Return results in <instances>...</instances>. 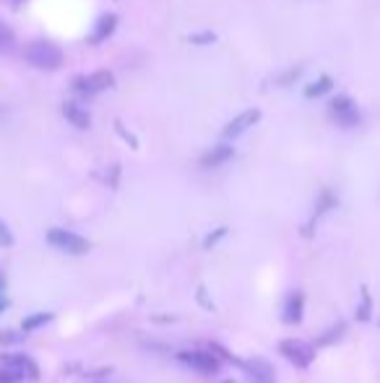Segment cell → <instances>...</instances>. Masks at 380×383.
Here are the masks:
<instances>
[{
    "label": "cell",
    "instance_id": "ba28073f",
    "mask_svg": "<svg viewBox=\"0 0 380 383\" xmlns=\"http://www.w3.org/2000/svg\"><path fill=\"white\" fill-rule=\"evenodd\" d=\"M279 352L284 357L297 367H310L313 360H315V344L305 342V339H284L279 344Z\"/></svg>",
    "mask_w": 380,
    "mask_h": 383
},
{
    "label": "cell",
    "instance_id": "9c48e42d",
    "mask_svg": "<svg viewBox=\"0 0 380 383\" xmlns=\"http://www.w3.org/2000/svg\"><path fill=\"white\" fill-rule=\"evenodd\" d=\"M117 14H102L97 21H94V26H92V34H89V45L92 47H97V45H102V42H107L112 34H115V29H117Z\"/></svg>",
    "mask_w": 380,
    "mask_h": 383
},
{
    "label": "cell",
    "instance_id": "8fae6325",
    "mask_svg": "<svg viewBox=\"0 0 380 383\" xmlns=\"http://www.w3.org/2000/svg\"><path fill=\"white\" fill-rule=\"evenodd\" d=\"M242 370L253 378V383H276V373L264 357L242 360Z\"/></svg>",
    "mask_w": 380,
    "mask_h": 383
},
{
    "label": "cell",
    "instance_id": "cb8c5ba5",
    "mask_svg": "<svg viewBox=\"0 0 380 383\" xmlns=\"http://www.w3.org/2000/svg\"><path fill=\"white\" fill-rule=\"evenodd\" d=\"M13 245V232H11V227L0 219V248H11Z\"/></svg>",
    "mask_w": 380,
    "mask_h": 383
},
{
    "label": "cell",
    "instance_id": "d4e9b609",
    "mask_svg": "<svg viewBox=\"0 0 380 383\" xmlns=\"http://www.w3.org/2000/svg\"><path fill=\"white\" fill-rule=\"evenodd\" d=\"M222 237H227V227H219V230H214L211 234H206V240H203V248H214Z\"/></svg>",
    "mask_w": 380,
    "mask_h": 383
},
{
    "label": "cell",
    "instance_id": "8992f818",
    "mask_svg": "<svg viewBox=\"0 0 380 383\" xmlns=\"http://www.w3.org/2000/svg\"><path fill=\"white\" fill-rule=\"evenodd\" d=\"M175 357H178V362H183L185 367L201 375H217L219 367H222V360L211 350H180Z\"/></svg>",
    "mask_w": 380,
    "mask_h": 383
},
{
    "label": "cell",
    "instance_id": "4fadbf2b",
    "mask_svg": "<svg viewBox=\"0 0 380 383\" xmlns=\"http://www.w3.org/2000/svg\"><path fill=\"white\" fill-rule=\"evenodd\" d=\"M303 313H305V295L300 289H295V292H289L287 300H284L281 318H284V323H300V320H303Z\"/></svg>",
    "mask_w": 380,
    "mask_h": 383
},
{
    "label": "cell",
    "instance_id": "ac0fdd59",
    "mask_svg": "<svg viewBox=\"0 0 380 383\" xmlns=\"http://www.w3.org/2000/svg\"><path fill=\"white\" fill-rule=\"evenodd\" d=\"M185 39L195 47H209V45H214V42H217V34L206 29V31H193V34H188Z\"/></svg>",
    "mask_w": 380,
    "mask_h": 383
},
{
    "label": "cell",
    "instance_id": "7a4b0ae2",
    "mask_svg": "<svg viewBox=\"0 0 380 383\" xmlns=\"http://www.w3.org/2000/svg\"><path fill=\"white\" fill-rule=\"evenodd\" d=\"M115 86V73L112 70H92V73H81L70 81V89L81 99H94L102 92H107Z\"/></svg>",
    "mask_w": 380,
    "mask_h": 383
},
{
    "label": "cell",
    "instance_id": "484cf974",
    "mask_svg": "<svg viewBox=\"0 0 380 383\" xmlns=\"http://www.w3.org/2000/svg\"><path fill=\"white\" fill-rule=\"evenodd\" d=\"M198 300L203 303V308H206V311H214V303H211L209 297H206V287L198 289Z\"/></svg>",
    "mask_w": 380,
    "mask_h": 383
},
{
    "label": "cell",
    "instance_id": "5bb4252c",
    "mask_svg": "<svg viewBox=\"0 0 380 383\" xmlns=\"http://www.w3.org/2000/svg\"><path fill=\"white\" fill-rule=\"evenodd\" d=\"M339 206V195L336 193H331V190H323L320 193V198H318V206H315V211H313V217H310V225H308V230H305V234H310V230L315 225H318V219L326 214V211H331V209H336Z\"/></svg>",
    "mask_w": 380,
    "mask_h": 383
},
{
    "label": "cell",
    "instance_id": "e0dca14e",
    "mask_svg": "<svg viewBox=\"0 0 380 383\" xmlns=\"http://www.w3.org/2000/svg\"><path fill=\"white\" fill-rule=\"evenodd\" d=\"M13 47H16V34H13V29H11V26H8L6 21H0V55L13 53Z\"/></svg>",
    "mask_w": 380,
    "mask_h": 383
},
{
    "label": "cell",
    "instance_id": "d6986e66",
    "mask_svg": "<svg viewBox=\"0 0 380 383\" xmlns=\"http://www.w3.org/2000/svg\"><path fill=\"white\" fill-rule=\"evenodd\" d=\"M370 313H373V300H370V292L362 289V303L357 308V320H370Z\"/></svg>",
    "mask_w": 380,
    "mask_h": 383
},
{
    "label": "cell",
    "instance_id": "603a6c76",
    "mask_svg": "<svg viewBox=\"0 0 380 383\" xmlns=\"http://www.w3.org/2000/svg\"><path fill=\"white\" fill-rule=\"evenodd\" d=\"M344 334V323L342 320H339V323H336L334 328H331V331H326V334L320 336L318 339V344H331V342H336V339H339V336Z\"/></svg>",
    "mask_w": 380,
    "mask_h": 383
},
{
    "label": "cell",
    "instance_id": "30bf717a",
    "mask_svg": "<svg viewBox=\"0 0 380 383\" xmlns=\"http://www.w3.org/2000/svg\"><path fill=\"white\" fill-rule=\"evenodd\" d=\"M232 159H234V146L229 144V141H224V144L209 149V151L201 156V167L203 170H217V167L232 162Z\"/></svg>",
    "mask_w": 380,
    "mask_h": 383
},
{
    "label": "cell",
    "instance_id": "4dcf8cb0",
    "mask_svg": "<svg viewBox=\"0 0 380 383\" xmlns=\"http://www.w3.org/2000/svg\"><path fill=\"white\" fill-rule=\"evenodd\" d=\"M224 383H237V381H224Z\"/></svg>",
    "mask_w": 380,
    "mask_h": 383
},
{
    "label": "cell",
    "instance_id": "52a82bcc",
    "mask_svg": "<svg viewBox=\"0 0 380 383\" xmlns=\"http://www.w3.org/2000/svg\"><path fill=\"white\" fill-rule=\"evenodd\" d=\"M261 117H264L261 107L242 109V112H237V115H234L232 120H229V123L224 125V131H222V139H224V141L240 139V136H245V133H248L250 128H256V125L261 123Z\"/></svg>",
    "mask_w": 380,
    "mask_h": 383
},
{
    "label": "cell",
    "instance_id": "9a60e30c",
    "mask_svg": "<svg viewBox=\"0 0 380 383\" xmlns=\"http://www.w3.org/2000/svg\"><path fill=\"white\" fill-rule=\"evenodd\" d=\"M334 89V78L328 76V73H320L315 81L305 86V99H318V97H326L328 92Z\"/></svg>",
    "mask_w": 380,
    "mask_h": 383
},
{
    "label": "cell",
    "instance_id": "83f0119b",
    "mask_svg": "<svg viewBox=\"0 0 380 383\" xmlns=\"http://www.w3.org/2000/svg\"><path fill=\"white\" fill-rule=\"evenodd\" d=\"M8 305H11V303H8L6 297H0V315H3V313L8 311Z\"/></svg>",
    "mask_w": 380,
    "mask_h": 383
},
{
    "label": "cell",
    "instance_id": "7402d4cb",
    "mask_svg": "<svg viewBox=\"0 0 380 383\" xmlns=\"http://www.w3.org/2000/svg\"><path fill=\"white\" fill-rule=\"evenodd\" d=\"M115 133L125 141V144H131V149H139V139H136L131 131H125V125L120 123V120H115Z\"/></svg>",
    "mask_w": 380,
    "mask_h": 383
},
{
    "label": "cell",
    "instance_id": "6da1fadb",
    "mask_svg": "<svg viewBox=\"0 0 380 383\" xmlns=\"http://www.w3.org/2000/svg\"><path fill=\"white\" fill-rule=\"evenodd\" d=\"M23 60L29 63L31 68L53 73V70L63 68L65 53L55 42H50V39H34V42H29V45L23 47Z\"/></svg>",
    "mask_w": 380,
    "mask_h": 383
},
{
    "label": "cell",
    "instance_id": "2e32d148",
    "mask_svg": "<svg viewBox=\"0 0 380 383\" xmlns=\"http://www.w3.org/2000/svg\"><path fill=\"white\" fill-rule=\"evenodd\" d=\"M47 323H53V313H31V315H26V318L21 320V331L23 334L39 331V328H45Z\"/></svg>",
    "mask_w": 380,
    "mask_h": 383
},
{
    "label": "cell",
    "instance_id": "ffe728a7",
    "mask_svg": "<svg viewBox=\"0 0 380 383\" xmlns=\"http://www.w3.org/2000/svg\"><path fill=\"white\" fill-rule=\"evenodd\" d=\"M300 76H303V65H297V68L292 65V68L284 70V73H281V76L276 78V84H279V86H289V84H295V81H297Z\"/></svg>",
    "mask_w": 380,
    "mask_h": 383
},
{
    "label": "cell",
    "instance_id": "f546056e",
    "mask_svg": "<svg viewBox=\"0 0 380 383\" xmlns=\"http://www.w3.org/2000/svg\"><path fill=\"white\" fill-rule=\"evenodd\" d=\"M11 3H16V6H18V3H23V0H11Z\"/></svg>",
    "mask_w": 380,
    "mask_h": 383
},
{
    "label": "cell",
    "instance_id": "7c38bea8",
    "mask_svg": "<svg viewBox=\"0 0 380 383\" xmlns=\"http://www.w3.org/2000/svg\"><path fill=\"white\" fill-rule=\"evenodd\" d=\"M60 112L73 128H78V131H89V128H92V115H89V109H86L84 104H78V102H63Z\"/></svg>",
    "mask_w": 380,
    "mask_h": 383
},
{
    "label": "cell",
    "instance_id": "44dd1931",
    "mask_svg": "<svg viewBox=\"0 0 380 383\" xmlns=\"http://www.w3.org/2000/svg\"><path fill=\"white\" fill-rule=\"evenodd\" d=\"M23 342V331H0V344L3 347H13Z\"/></svg>",
    "mask_w": 380,
    "mask_h": 383
},
{
    "label": "cell",
    "instance_id": "3957f363",
    "mask_svg": "<svg viewBox=\"0 0 380 383\" xmlns=\"http://www.w3.org/2000/svg\"><path fill=\"white\" fill-rule=\"evenodd\" d=\"M328 117L344 131H352V128H357L362 123V112H359L357 102L352 99L349 94H336L334 99L328 102Z\"/></svg>",
    "mask_w": 380,
    "mask_h": 383
},
{
    "label": "cell",
    "instance_id": "277c9868",
    "mask_svg": "<svg viewBox=\"0 0 380 383\" xmlns=\"http://www.w3.org/2000/svg\"><path fill=\"white\" fill-rule=\"evenodd\" d=\"M47 242H50L55 250L65 253V256H84V253H89V248H92V242L86 240V237H81L78 232H70V230H63V227L47 230Z\"/></svg>",
    "mask_w": 380,
    "mask_h": 383
},
{
    "label": "cell",
    "instance_id": "4316f807",
    "mask_svg": "<svg viewBox=\"0 0 380 383\" xmlns=\"http://www.w3.org/2000/svg\"><path fill=\"white\" fill-rule=\"evenodd\" d=\"M0 383H16V381H13V375L8 373V370H6V367H3V365H0Z\"/></svg>",
    "mask_w": 380,
    "mask_h": 383
},
{
    "label": "cell",
    "instance_id": "5b68a950",
    "mask_svg": "<svg viewBox=\"0 0 380 383\" xmlns=\"http://www.w3.org/2000/svg\"><path fill=\"white\" fill-rule=\"evenodd\" d=\"M0 365L6 367L8 373L13 375V381H37L39 378V365L26 355V352H6L0 355Z\"/></svg>",
    "mask_w": 380,
    "mask_h": 383
},
{
    "label": "cell",
    "instance_id": "f1b7e54d",
    "mask_svg": "<svg viewBox=\"0 0 380 383\" xmlns=\"http://www.w3.org/2000/svg\"><path fill=\"white\" fill-rule=\"evenodd\" d=\"M3 292H6V276L0 274V297H3Z\"/></svg>",
    "mask_w": 380,
    "mask_h": 383
}]
</instances>
